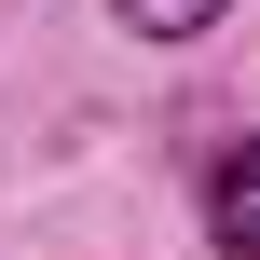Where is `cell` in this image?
<instances>
[{
  "label": "cell",
  "mask_w": 260,
  "mask_h": 260,
  "mask_svg": "<svg viewBox=\"0 0 260 260\" xmlns=\"http://www.w3.org/2000/svg\"><path fill=\"white\" fill-rule=\"evenodd\" d=\"M219 14H233V0H123L137 41H192V27H219Z\"/></svg>",
  "instance_id": "2"
},
{
  "label": "cell",
  "mask_w": 260,
  "mask_h": 260,
  "mask_svg": "<svg viewBox=\"0 0 260 260\" xmlns=\"http://www.w3.org/2000/svg\"><path fill=\"white\" fill-rule=\"evenodd\" d=\"M206 233H219V260H260V137L206 165Z\"/></svg>",
  "instance_id": "1"
}]
</instances>
